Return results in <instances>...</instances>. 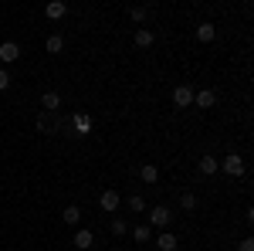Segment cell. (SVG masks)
Here are the masks:
<instances>
[{"mask_svg": "<svg viewBox=\"0 0 254 251\" xmlns=\"http://www.w3.org/2000/svg\"><path fill=\"white\" fill-rule=\"evenodd\" d=\"M217 170H224L227 176H244L248 167H244V160L237 153H231V156H224V160H217Z\"/></svg>", "mask_w": 254, "mask_h": 251, "instance_id": "cell-1", "label": "cell"}, {"mask_svg": "<svg viewBox=\"0 0 254 251\" xmlns=\"http://www.w3.org/2000/svg\"><path fill=\"white\" fill-rule=\"evenodd\" d=\"M173 105H176V109L193 105V88H190V85H176V88H173Z\"/></svg>", "mask_w": 254, "mask_h": 251, "instance_id": "cell-2", "label": "cell"}, {"mask_svg": "<svg viewBox=\"0 0 254 251\" xmlns=\"http://www.w3.org/2000/svg\"><path fill=\"white\" fill-rule=\"evenodd\" d=\"M149 221H153V228H170L173 214H170V207H153L149 211Z\"/></svg>", "mask_w": 254, "mask_h": 251, "instance_id": "cell-3", "label": "cell"}, {"mask_svg": "<svg viewBox=\"0 0 254 251\" xmlns=\"http://www.w3.org/2000/svg\"><path fill=\"white\" fill-rule=\"evenodd\" d=\"M17 58H20V48L14 41H3V44H0V61H3V65H14Z\"/></svg>", "mask_w": 254, "mask_h": 251, "instance_id": "cell-4", "label": "cell"}, {"mask_svg": "<svg viewBox=\"0 0 254 251\" xmlns=\"http://www.w3.org/2000/svg\"><path fill=\"white\" fill-rule=\"evenodd\" d=\"M119 200H122V197H119V190H102V197H98V207L112 214V211L119 207Z\"/></svg>", "mask_w": 254, "mask_h": 251, "instance_id": "cell-5", "label": "cell"}, {"mask_svg": "<svg viewBox=\"0 0 254 251\" xmlns=\"http://www.w3.org/2000/svg\"><path fill=\"white\" fill-rule=\"evenodd\" d=\"M156 248H159V251H176V248H180V241H176V234L163 231V234L156 238Z\"/></svg>", "mask_w": 254, "mask_h": 251, "instance_id": "cell-6", "label": "cell"}, {"mask_svg": "<svg viewBox=\"0 0 254 251\" xmlns=\"http://www.w3.org/2000/svg\"><path fill=\"white\" fill-rule=\"evenodd\" d=\"M193 102L200 105V109H214V102H217V95L210 92V88H203V92H193Z\"/></svg>", "mask_w": 254, "mask_h": 251, "instance_id": "cell-7", "label": "cell"}, {"mask_svg": "<svg viewBox=\"0 0 254 251\" xmlns=\"http://www.w3.org/2000/svg\"><path fill=\"white\" fill-rule=\"evenodd\" d=\"M92 245H95V234H92V231H78V234H75V248H78V251H88Z\"/></svg>", "mask_w": 254, "mask_h": 251, "instance_id": "cell-8", "label": "cell"}, {"mask_svg": "<svg viewBox=\"0 0 254 251\" xmlns=\"http://www.w3.org/2000/svg\"><path fill=\"white\" fill-rule=\"evenodd\" d=\"M64 10H68V7H64V3H61V0H51V3H48V7H44V17L58 20V17H64Z\"/></svg>", "mask_w": 254, "mask_h": 251, "instance_id": "cell-9", "label": "cell"}, {"mask_svg": "<svg viewBox=\"0 0 254 251\" xmlns=\"http://www.w3.org/2000/svg\"><path fill=\"white\" fill-rule=\"evenodd\" d=\"M58 105H61L58 92H44V95H41V109H44V112H55Z\"/></svg>", "mask_w": 254, "mask_h": 251, "instance_id": "cell-10", "label": "cell"}, {"mask_svg": "<svg viewBox=\"0 0 254 251\" xmlns=\"http://www.w3.org/2000/svg\"><path fill=\"white\" fill-rule=\"evenodd\" d=\"M61 221L68 224V228H75V224H81V211L71 204V207H64V214H61Z\"/></svg>", "mask_w": 254, "mask_h": 251, "instance_id": "cell-11", "label": "cell"}, {"mask_svg": "<svg viewBox=\"0 0 254 251\" xmlns=\"http://www.w3.org/2000/svg\"><path fill=\"white\" fill-rule=\"evenodd\" d=\"M217 38V27L214 24H200V27H196V41H203V44H207V41H214Z\"/></svg>", "mask_w": 254, "mask_h": 251, "instance_id": "cell-12", "label": "cell"}, {"mask_svg": "<svg viewBox=\"0 0 254 251\" xmlns=\"http://www.w3.org/2000/svg\"><path fill=\"white\" fill-rule=\"evenodd\" d=\"M139 176H142L146 183H156V180H159V170H156V163H146V167L139 170Z\"/></svg>", "mask_w": 254, "mask_h": 251, "instance_id": "cell-13", "label": "cell"}, {"mask_svg": "<svg viewBox=\"0 0 254 251\" xmlns=\"http://www.w3.org/2000/svg\"><path fill=\"white\" fill-rule=\"evenodd\" d=\"M136 44L139 48H149V44H153V31H149V27H139L136 31Z\"/></svg>", "mask_w": 254, "mask_h": 251, "instance_id": "cell-14", "label": "cell"}, {"mask_svg": "<svg viewBox=\"0 0 254 251\" xmlns=\"http://www.w3.org/2000/svg\"><path fill=\"white\" fill-rule=\"evenodd\" d=\"M132 238H136L139 245H146V241H149V238H153V228H149V224H139L136 231H132Z\"/></svg>", "mask_w": 254, "mask_h": 251, "instance_id": "cell-15", "label": "cell"}, {"mask_svg": "<svg viewBox=\"0 0 254 251\" xmlns=\"http://www.w3.org/2000/svg\"><path fill=\"white\" fill-rule=\"evenodd\" d=\"M200 173H203V176L217 173V160H214V156H203V160H200Z\"/></svg>", "mask_w": 254, "mask_h": 251, "instance_id": "cell-16", "label": "cell"}, {"mask_svg": "<svg viewBox=\"0 0 254 251\" xmlns=\"http://www.w3.org/2000/svg\"><path fill=\"white\" fill-rule=\"evenodd\" d=\"M61 48H64V38H61V34H51V38H48V51H51V55H58Z\"/></svg>", "mask_w": 254, "mask_h": 251, "instance_id": "cell-17", "label": "cell"}, {"mask_svg": "<svg viewBox=\"0 0 254 251\" xmlns=\"http://www.w3.org/2000/svg\"><path fill=\"white\" fill-rule=\"evenodd\" d=\"M129 211H136V214H142V211H146V200H142L139 193H132V197H129Z\"/></svg>", "mask_w": 254, "mask_h": 251, "instance_id": "cell-18", "label": "cell"}, {"mask_svg": "<svg viewBox=\"0 0 254 251\" xmlns=\"http://www.w3.org/2000/svg\"><path fill=\"white\" fill-rule=\"evenodd\" d=\"M88 126H92V119L85 116V112H81V116H75V129H78V133H88Z\"/></svg>", "mask_w": 254, "mask_h": 251, "instance_id": "cell-19", "label": "cell"}, {"mask_svg": "<svg viewBox=\"0 0 254 251\" xmlns=\"http://www.w3.org/2000/svg\"><path fill=\"white\" fill-rule=\"evenodd\" d=\"M180 207H183V211H193V207H196V197H193V193H183V197H180Z\"/></svg>", "mask_w": 254, "mask_h": 251, "instance_id": "cell-20", "label": "cell"}, {"mask_svg": "<svg viewBox=\"0 0 254 251\" xmlns=\"http://www.w3.org/2000/svg\"><path fill=\"white\" fill-rule=\"evenodd\" d=\"M129 17L136 20V24H139V20H146V7H132V10H129Z\"/></svg>", "mask_w": 254, "mask_h": 251, "instance_id": "cell-21", "label": "cell"}, {"mask_svg": "<svg viewBox=\"0 0 254 251\" xmlns=\"http://www.w3.org/2000/svg\"><path fill=\"white\" fill-rule=\"evenodd\" d=\"M112 234H126V221H122V217L112 221Z\"/></svg>", "mask_w": 254, "mask_h": 251, "instance_id": "cell-22", "label": "cell"}, {"mask_svg": "<svg viewBox=\"0 0 254 251\" xmlns=\"http://www.w3.org/2000/svg\"><path fill=\"white\" fill-rule=\"evenodd\" d=\"M7 85H10V75H7V72H3V68H0V92H3V88H7Z\"/></svg>", "mask_w": 254, "mask_h": 251, "instance_id": "cell-23", "label": "cell"}, {"mask_svg": "<svg viewBox=\"0 0 254 251\" xmlns=\"http://www.w3.org/2000/svg\"><path fill=\"white\" fill-rule=\"evenodd\" d=\"M237 248H241V251H254V241H251V238H244V241H241Z\"/></svg>", "mask_w": 254, "mask_h": 251, "instance_id": "cell-24", "label": "cell"}]
</instances>
